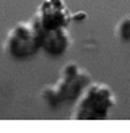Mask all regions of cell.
<instances>
[{"instance_id":"1","label":"cell","mask_w":130,"mask_h":133,"mask_svg":"<svg viewBox=\"0 0 130 133\" xmlns=\"http://www.w3.org/2000/svg\"><path fill=\"white\" fill-rule=\"evenodd\" d=\"M91 81L93 78L86 68H83L76 62H68L60 68L57 81L42 88L41 97L52 107L62 102H75Z\"/></svg>"},{"instance_id":"2","label":"cell","mask_w":130,"mask_h":133,"mask_svg":"<svg viewBox=\"0 0 130 133\" xmlns=\"http://www.w3.org/2000/svg\"><path fill=\"white\" fill-rule=\"evenodd\" d=\"M117 104V96L112 88L104 83L91 81L76 97L72 118L75 120H102Z\"/></svg>"},{"instance_id":"3","label":"cell","mask_w":130,"mask_h":133,"mask_svg":"<svg viewBox=\"0 0 130 133\" xmlns=\"http://www.w3.org/2000/svg\"><path fill=\"white\" fill-rule=\"evenodd\" d=\"M39 49L36 28L29 21H20L8 29L3 41V52L13 60H26L34 57Z\"/></svg>"},{"instance_id":"4","label":"cell","mask_w":130,"mask_h":133,"mask_svg":"<svg viewBox=\"0 0 130 133\" xmlns=\"http://www.w3.org/2000/svg\"><path fill=\"white\" fill-rule=\"evenodd\" d=\"M36 29L68 28L72 24V11L63 0H42L31 18Z\"/></svg>"},{"instance_id":"5","label":"cell","mask_w":130,"mask_h":133,"mask_svg":"<svg viewBox=\"0 0 130 133\" xmlns=\"http://www.w3.org/2000/svg\"><path fill=\"white\" fill-rule=\"evenodd\" d=\"M34 26V24H32ZM39 39V49L49 57H60L70 49L72 34L68 28L57 29H36Z\"/></svg>"},{"instance_id":"6","label":"cell","mask_w":130,"mask_h":133,"mask_svg":"<svg viewBox=\"0 0 130 133\" xmlns=\"http://www.w3.org/2000/svg\"><path fill=\"white\" fill-rule=\"evenodd\" d=\"M114 36L122 42H130V15H125L119 19L114 28Z\"/></svg>"},{"instance_id":"7","label":"cell","mask_w":130,"mask_h":133,"mask_svg":"<svg viewBox=\"0 0 130 133\" xmlns=\"http://www.w3.org/2000/svg\"><path fill=\"white\" fill-rule=\"evenodd\" d=\"M86 18H88L86 11H75V13H72V23H83Z\"/></svg>"}]
</instances>
